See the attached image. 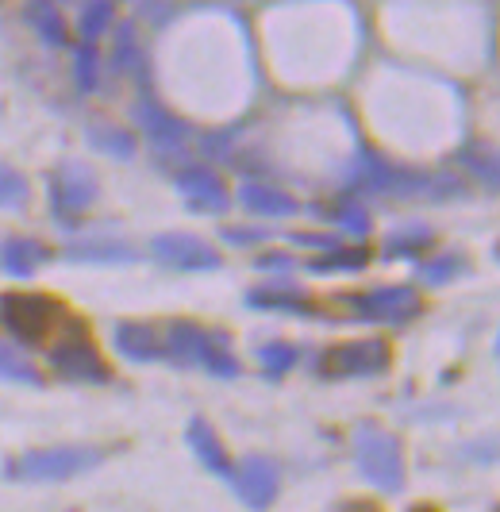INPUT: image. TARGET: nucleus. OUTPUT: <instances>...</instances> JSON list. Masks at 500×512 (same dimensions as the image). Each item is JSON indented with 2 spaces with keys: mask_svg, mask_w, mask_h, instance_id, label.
<instances>
[{
  "mask_svg": "<svg viewBox=\"0 0 500 512\" xmlns=\"http://www.w3.org/2000/svg\"><path fill=\"white\" fill-rule=\"evenodd\" d=\"M354 459H358V474L370 486L385 489V493H400L404 489V451L393 432H385L381 424H358L354 428Z\"/></svg>",
  "mask_w": 500,
  "mask_h": 512,
  "instance_id": "1",
  "label": "nucleus"
},
{
  "mask_svg": "<svg viewBox=\"0 0 500 512\" xmlns=\"http://www.w3.org/2000/svg\"><path fill=\"white\" fill-rule=\"evenodd\" d=\"M166 355L177 362V366H204L220 378H235L239 374V359L231 355L224 332H204L200 324H189V320H177L166 332Z\"/></svg>",
  "mask_w": 500,
  "mask_h": 512,
  "instance_id": "2",
  "label": "nucleus"
},
{
  "mask_svg": "<svg viewBox=\"0 0 500 512\" xmlns=\"http://www.w3.org/2000/svg\"><path fill=\"white\" fill-rule=\"evenodd\" d=\"M104 459L100 447H47V451H27L20 459L8 462L12 482H66L85 470H93Z\"/></svg>",
  "mask_w": 500,
  "mask_h": 512,
  "instance_id": "3",
  "label": "nucleus"
},
{
  "mask_svg": "<svg viewBox=\"0 0 500 512\" xmlns=\"http://www.w3.org/2000/svg\"><path fill=\"white\" fill-rule=\"evenodd\" d=\"M50 370L70 378V382H89V385H104L112 378L108 362L97 351V343L89 339L85 328H74L70 335H62L54 347H50Z\"/></svg>",
  "mask_w": 500,
  "mask_h": 512,
  "instance_id": "4",
  "label": "nucleus"
},
{
  "mask_svg": "<svg viewBox=\"0 0 500 512\" xmlns=\"http://www.w3.org/2000/svg\"><path fill=\"white\" fill-rule=\"evenodd\" d=\"M393 351L385 339H350V343H335L320 359V374L324 378H374L381 370H389Z\"/></svg>",
  "mask_w": 500,
  "mask_h": 512,
  "instance_id": "5",
  "label": "nucleus"
},
{
  "mask_svg": "<svg viewBox=\"0 0 500 512\" xmlns=\"http://www.w3.org/2000/svg\"><path fill=\"white\" fill-rule=\"evenodd\" d=\"M0 316L8 324V332L24 343H43L50 335V328L58 324L62 316V305L54 297H43V293H8L0 301Z\"/></svg>",
  "mask_w": 500,
  "mask_h": 512,
  "instance_id": "6",
  "label": "nucleus"
},
{
  "mask_svg": "<svg viewBox=\"0 0 500 512\" xmlns=\"http://www.w3.org/2000/svg\"><path fill=\"white\" fill-rule=\"evenodd\" d=\"M50 205H54V216L62 220V224H70L77 220L85 208L97 201L100 185H97V174L85 166V162H62L54 174H50Z\"/></svg>",
  "mask_w": 500,
  "mask_h": 512,
  "instance_id": "7",
  "label": "nucleus"
},
{
  "mask_svg": "<svg viewBox=\"0 0 500 512\" xmlns=\"http://www.w3.org/2000/svg\"><path fill=\"white\" fill-rule=\"evenodd\" d=\"M354 305V316L358 320H374V324H404L420 312V297L416 289L408 285H381V289H370L362 297L350 301Z\"/></svg>",
  "mask_w": 500,
  "mask_h": 512,
  "instance_id": "8",
  "label": "nucleus"
},
{
  "mask_svg": "<svg viewBox=\"0 0 500 512\" xmlns=\"http://www.w3.org/2000/svg\"><path fill=\"white\" fill-rule=\"evenodd\" d=\"M154 255L174 270H220V255L189 231H166L154 239Z\"/></svg>",
  "mask_w": 500,
  "mask_h": 512,
  "instance_id": "9",
  "label": "nucleus"
},
{
  "mask_svg": "<svg viewBox=\"0 0 500 512\" xmlns=\"http://www.w3.org/2000/svg\"><path fill=\"white\" fill-rule=\"evenodd\" d=\"M231 486L239 493V501L250 509H266L274 505L277 486H281V474H277L274 462L266 459H247L239 470H231Z\"/></svg>",
  "mask_w": 500,
  "mask_h": 512,
  "instance_id": "10",
  "label": "nucleus"
},
{
  "mask_svg": "<svg viewBox=\"0 0 500 512\" xmlns=\"http://www.w3.org/2000/svg\"><path fill=\"white\" fill-rule=\"evenodd\" d=\"M177 189H181V197L197 208V212H224V208L231 205L227 185L216 178L212 170H204V166L181 170V174H177Z\"/></svg>",
  "mask_w": 500,
  "mask_h": 512,
  "instance_id": "11",
  "label": "nucleus"
},
{
  "mask_svg": "<svg viewBox=\"0 0 500 512\" xmlns=\"http://www.w3.org/2000/svg\"><path fill=\"white\" fill-rule=\"evenodd\" d=\"M112 343H116V351L131 362H154L162 355V339L154 335V328H150V324H135V320L116 324Z\"/></svg>",
  "mask_w": 500,
  "mask_h": 512,
  "instance_id": "12",
  "label": "nucleus"
},
{
  "mask_svg": "<svg viewBox=\"0 0 500 512\" xmlns=\"http://www.w3.org/2000/svg\"><path fill=\"white\" fill-rule=\"evenodd\" d=\"M247 301L254 308H262V312H266V308H270V312H308V293H304L297 282H285V278L250 289Z\"/></svg>",
  "mask_w": 500,
  "mask_h": 512,
  "instance_id": "13",
  "label": "nucleus"
},
{
  "mask_svg": "<svg viewBox=\"0 0 500 512\" xmlns=\"http://www.w3.org/2000/svg\"><path fill=\"white\" fill-rule=\"evenodd\" d=\"M189 447H193V455H197L212 474H220V478H231V459H227L224 443H220V436L212 432V424H204V420H193L189 424Z\"/></svg>",
  "mask_w": 500,
  "mask_h": 512,
  "instance_id": "14",
  "label": "nucleus"
},
{
  "mask_svg": "<svg viewBox=\"0 0 500 512\" xmlns=\"http://www.w3.org/2000/svg\"><path fill=\"white\" fill-rule=\"evenodd\" d=\"M239 201L254 212V216H293L297 201L289 193H281L274 185H243L239 189Z\"/></svg>",
  "mask_w": 500,
  "mask_h": 512,
  "instance_id": "15",
  "label": "nucleus"
},
{
  "mask_svg": "<svg viewBox=\"0 0 500 512\" xmlns=\"http://www.w3.org/2000/svg\"><path fill=\"white\" fill-rule=\"evenodd\" d=\"M47 258V247L43 243H35V239H8L4 243V251H0V262H4V270L8 274H16V278H31L35 274V266Z\"/></svg>",
  "mask_w": 500,
  "mask_h": 512,
  "instance_id": "16",
  "label": "nucleus"
},
{
  "mask_svg": "<svg viewBox=\"0 0 500 512\" xmlns=\"http://www.w3.org/2000/svg\"><path fill=\"white\" fill-rule=\"evenodd\" d=\"M135 120H139V124H143V128L154 135V139H181V135H185V128L177 124L174 116H166V112H162L158 104L150 101V97H147V101L135 104Z\"/></svg>",
  "mask_w": 500,
  "mask_h": 512,
  "instance_id": "17",
  "label": "nucleus"
},
{
  "mask_svg": "<svg viewBox=\"0 0 500 512\" xmlns=\"http://www.w3.org/2000/svg\"><path fill=\"white\" fill-rule=\"evenodd\" d=\"M89 139H93V147L104 154H116V158H131L135 154V139H131V131L124 128H112V124H93L89 128Z\"/></svg>",
  "mask_w": 500,
  "mask_h": 512,
  "instance_id": "18",
  "label": "nucleus"
},
{
  "mask_svg": "<svg viewBox=\"0 0 500 512\" xmlns=\"http://www.w3.org/2000/svg\"><path fill=\"white\" fill-rule=\"evenodd\" d=\"M370 262V251L366 247H331L327 251V258H320V262H308V270H316V274H324V270H362Z\"/></svg>",
  "mask_w": 500,
  "mask_h": 512,
  "instance_id": "19",
  "label": "nucleus"
},
{
  "mask_svg": "<svg viewBox=\"0 0 500 512\" xmlns=\"http://www.w3.org/2000/svg\"><path fill=\"white\" fill-rule=\"evenodd\" d=\"M427 243H431V231L420 228V224H412V228L393 231V235H389V243H385V258H412V255H420Z\"/></svg>",
  "mask_w": 500,
  "mask_h": 512,
  "instance_id": "20",
  "label": "nucleus"
},
{
  "mask_svg": "<svg viewBox=\"0 0 500 512\" xmlns=\"http://www.w3.org/2000/svg\"><path fill=\"white\" fill-rule=\"evenodd\" d=\"M0 378H8V382H24V385H39V370H35L12 343H0Z\"/></svg>",
  "mask_w": 500,
  "mask_h": 512,
  "instance_id": "21",
  "label": "nucleus"
},
{
  "mask_svg": "<svg viewBox=\"0 0 500 512\" xmlns=\"http://www.w3.org/2000/svg\"><path fill=\"white\" fill-rule=\"evenodd\" d=\"M258 362H262V370H266L270 378H281V374H289V370L297 366V347H293V343H266V347L258 351Z\"/></svg>",
  "mask_w": 500,
  "mask_h": 512,
  "instance_id": "22",
  "label": "nucleus"
},
{
  "mask_svg": "<svg viewBox=\"0 0 500 512\" xmlns=\"http://www.w3.org/2000/svg\"><path fill=\"white\" fill-rule=\"evenodd\" d=\"M70 258H77V262H131L135 258V251H127L124 243H77V247H70Z\"/></svg>",
  "mask_w": 500,
  "mask_h": 512,
  "instance_id": "23",
  "label": "nucleus"
},
{
  "mask_svg": "<svg viewBox=\"0 0 500 512\" xmlns=\"http://www.w3.org/2000/svg\"><path fill=\"white\" fill-rule=\"evenodd\" d=\"M112 24V0H93L85 12H81V35H85V43H93L100 39L104 31Z\"/></svg>",
  "mask_w": 500,
  "mask_h": 512,
  "instance_id": "24",
  "label": "nucleus"
},
{
  "mask_svg": "<svg viewBox=\"0 0 500 512\" xmlns=\"http://www.w3.org/2000/svg\"><path fill=\"white\" fill-rule=\"evenodd\" d=\"M20 205H27L24 174H16L12 166L0 162V208H20Z\"/></svg>",
  "mask_w": 500,
  "mask_h": 512,
  "instance_id": "25",
  "label": "nucleus"
},
{
  "mask_svg": "<svg viewBox=\"0 0 500 512\" xmlns=\"http://www.w3.org/2000/svg\"><path fill=\"white\" fill-rule=\"evenodd\" d=\"M462 270H466V258L443 255V258H435V262H424V266H420V278L431 285H443V282H450L454 274H462Z\"/></svg>",
  "mask_w": 500,
  "mask_h": 512,
  "instance_id": "26",
  "label": "nucleus"
},
{
  "mask_svg": "<svg viewBox=\"0 0 500 512\" xmlns=\"http://www.w3.org/2000/svg\"><path fill=\"white\" fill-rule=\"evenodd\" d=\"M335 224L343 231H350L354 239H366V235H370V216H366L362 208H343V212H335Z\"/></svg>",
  "mask_w": 500,
  "mask_h": 512,
  "instance_id": "27",
  "label": "nucleus"
},
{
  "mask_svg": "<svg viewBox=\"0 0 500 512\" xmlns=\"http://www.w3.org/2000/svg\"><path fill=\"white\" fill-rule=\"evenodd\" d=\"M131 58H135V31H131V27H120V35H116V66L127 70Z\"/></svg>",
  "mask_w": 500,
  "mask_h": 512,
  "instance_id": "28",
  "label": "nucleus"
},
{
  "mask_svg": "<svg viewBox=\"0 0 500 512\" xmlns=\"http://www.w3.org/2000/svg\"><path fill=\"white\" fill-rule=\"evenodd\" d=\"M39 31H43V39H47V43H54V47H62V43H66L62 20H58L54 12H39Z\"/></svg>",
  "mask_w": 500,
  "mask_h": 512,
  "instance_id": "29",
  "label": "nucleus"
},
{
  "mask_svg": "<svg viewBox=\"0 0 500 512\" xmlns=\"http://www.w3.org/2000/svg\"><path fill=\"white\" fill-rule=\"evenodd\" d=\"M93 74H97V54H93V47H85V51L77 54V81L85 89H93Z\"/></svg>",
  "mask_w": 500,
  "mask_h": 512,
  "instance_id": "30",
  "label": "nucleus"
},
{
  "mask_svg": "<svg viewBox=\"0 0 500 512\" xmlns=\"http://www.w3.org/2000/svg\"><path fill=\"white\" fill-rule=\"evenodd\" d=\"M224 239L227 243H266V239H270V231L266 228H227L224 231Z\"/></svg>",
  "mask_w": 500,
  "mask_h": 512,
  "instance_id": "31",
  "label": "nucleus"
},
{
  "mask_svg": "<svg viewBox=\"0 0 500 512\" xmlns=\"http://www.w3.org/2000/svg\"><path fill=\"white\" fill-rule=\"evenodd\" d=\"M293 243H308V247H316V251H331V247H335V239H327V235H308V231H297Z\"/></svg>",
  "mask_w": 500,
  "mask_h": 512,
  "instance_id": "32",
  "label": "nucleus"
},
{
  "mask_svg": "<svg viewBox=\"0 0 500 512\" xmlns=\"http://www.w3.org/2000/svg\"><path fill=\"white\" fill-rule=\"evenodd\" d=\"M258 270H293V258H285V255H262V258H258Z\"/></svg>",
  "mask_w": 500,
  "mask_h": 512,
  "instance_id": "33",
  "label": "nucleus"
},
{
  "mask_svg": "<svg viewBox=\"0 0 500 512\" xmlns=\"http://www.w3.org/2000/svg\"><path fill=\"white\" fill-rule=\"evenodd\" d=\"M350 512H377V509H374V505H354Z\"/></svg>",
  "mask_w": 500,
  "mask_h": 512,
  "instance_id": "34",
  "label": "nucleus"
},
{
  "mask_svg": "<svg viewBox=\"0 0 500 512\" xmlns=\"http://www.w3.org/2000/svg\"><path fill=\"white\" fill-rule=\"evenodd\" d=\"M412 512H439V509H431V505H416Z\"/></svg>",
  "mask_w": 500,
  "mask_h": 512,
  "instance_id": "35",
  "label": "nucleus"
}]
</instances>
